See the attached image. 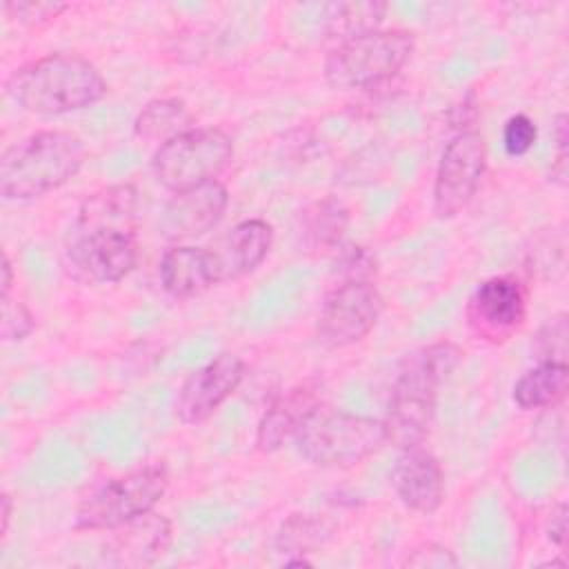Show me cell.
<instances>
[{"label":"cell","mask_w":569,"mask_h":569,"mask_svg":"<svg viewBox=\"0 0 569 569\" xmlns=\"http://www.w3.org/2000/svg\"><path fill=\"white\" fill-rule=\"evenodd\" d=\"M458 360L460 349L451 342H436L407 353L382 420L387 442L402 451L425 440L433 418L438 387L456 369Z\"/></svg>","instance_id":"6da1fadb"},{"label":"cell","mask_w":569,"mask_h":569,"mask_svg":"<svg viewBox=\"0 0 569 569\" xmlns=\"http://www.w3.org/2000/svg\"><path fill=\"white\" fill-rule=\"evenodd\" d=\"M7 93L29 113L60 116L102 100L107 82L89 60L51 53L16 69L7 80Z\"/></svg>","instance_id":"7a4b0ae2"},{"label":"cell","mask_w":569,"mask_h":569,"mask_svg":"<svg viewBox=\"0 0 569 569\" xmlns=\"http://www.w3.org/2000/svg\"><path fill=\"white\" fill-rule=\"evenodd\" d=\"M84 162V144L71 131L47 129L11 144L0 158L4 200H31L71 180Z\"/></svg>","instance_id":"3957f363"},{"label":"cell","mask_w":569,"mask_h":569,"mask_svg":"<svg viewBox=\"0 0 569 569\" xmlns=\"http://www.w3.org/2000/svg\"><path fill=\"white\" fill-rule=\"evenodd\" d=\"M298 451L318 467H353L387 440L382 420L318 407L293 436Z\"/></svg>","instance_id":"277c9868"},{"label":"cell","mask_w":569,"mask_h":569,"mask_svg":"<svg viewBox=\"0 0 569 569\" xmlns=\"http://www.w3.org/2000/svg\"><path fill=\"white\" fill-rule=\"evenodd\" d=\"M413 53V36L400 29H376L338 47L325 60V78L333 89H369L393 78Z\"/></svg>","instance_id":"5b68a950"},{"label":"cell","mask_w":569,"mask_h":569,"mask_svg":"<svg viewBox=\"0 0 569 569\" xmlns=\"http://www.w3.org/2000/svg\"><path fill=\"white\" fill-rule=\"evenodd\" d=\"M233 156L231 138L216 127H191L162 142L151 160L153 173L169 191H187L216 180Z\"/></svg>","instance_id":"8992f818"},{"label":"cell","mask_w":569,"mask_h":569,"mask_svg":"<svg viewBox=\"0 0 569 569\" xmlns=\"http://www.w3.org/2000/svg\"><path fill=\"white\" fill-rule=\"evenodd\" d=\"M169 487V471L164 465H144L120 478L100 485L89 493L78 511L76 527L84 531L116 529L147 511H151Z\"/></svg>","instance_id":"52a82bcc"},{"label":"cell","mask_w":569,"mask_h":569,"mask_svg":"<svg viewBox=\"0 0 569 569\" xmlns=\"http://www.w3.org/2000/svg\"><path fill=\"white\" fill-rule=\"evenodd\" d=\"M485 140L476 131H460L445 147L433 180V213L438 218L458 216L476 196L485 176Z\"/></svg>","instance_id":"ba28073f"},{"label":"cell","mask_w":569,"mask_h":569,"mask_svg":"<svg viewBox=\"0 0 569 569\" xmlns=\"http://www.w3.org/2000/svg\"><path fill=\"white\" fill-rule=\"evenodd\" d=\"M136 231L124 229L76 231L67 249L69 273L87 284L118 282L136 267Z\"/></svg>","instance_id":"9c48e42d"},{"label":"cell","mask_w":569,"mask_h":569,"mask_svg":"<svg viewBox=\"0 0 569 569\" xmlns=\"http://www.w3.org/2000/svg\"><path fill=\"white\" fill-rule=\"evenodd\" d=\"M382 313V296L369 280H347L325 300L318 316V338L327 347L362 340Z\"/></svg>","instance_id":"30bf717a"},{"label":"cell","mask_w":569,"mask_h":569,"mask_svg":"<svg viewBox=\"0 0 569 569\" xmlns=\"http://www.w3.org/2000/svg\"><path fill=\"white\" fill-rule=\"evenodd\" d=\"M527 291L513 276H493L476 287L467 302L471 331L487 342H505L525 322Z\"/></svg>","instance_id":"8fae6325"},{"label":"cell","mask_w":569,"mask_h":569,"mask_svg":"<svg viewBox=\"0 0 569 569\" xmlns=\"http://www.w3.org/2000/svg\"><path fill=\"white\" fill-rule=\"evenodd\" d=\"M244 362L236 353H220L182 382L176 396V416L182 425H200L238 389Z\"/></svg>","instance_id":"7c38bea8"},{"label":"cell","mask_w":569,"mask_h":569,"mask_svg":"<svg viewBox=\"0 0 569 569\" xmlns=\"http://www.w3.org/2000/svg\"><path fill=\"white\" fill-rule=\"evenodd\" d=\"M227 202V189L218 180H211L187 191H178L164 204L158 220V229L169 240L200 236L220 222Z\"/></svg>","instance_id":"4fadbf2b"},{"label":"cell","mask_w":569,"mask_h":569,"mask_svg":"<svg viewBox=\"0 0 569 569\" xmlns=\"http://www.w3.org/2000/svg\"><path fill=\"white\" fill-rule=\"evenodd\" d=\"M104 560L113 567H147L162 558L171 542V522L153 509L111 529Z\"/></svg>","instance_id":"5bb4252c"},{"label":"cell","mask_w":569,"mask_h":569,"mask_svg":"<svg viewBox=\"0 0 569 569\" xmlns=\"http://www.w3.org/2000/svg\"><path fill=\"white\" fill-rule=\"evenodd\" d=\"M391 485L405 507L420 513H433L445 498V476L438 458L418 447L402 449L398 456Z\"/></svg>","instance_id":"9a60e30c"},{"label":"cell","mask_w":569,"mask_h":569,"mask_svg":"<svg viewBox=\"0 0 569 569\" xmlns=\"http://www.w3.org/2000/svg\"><path fill=\"white\" fill-rule=\"evenodd\" d=\"M322 385L318 380H305L282 391L264 411L256 431V447L271 453L284 445L287 438L296 436L305 420L320 407Z\"/></svg>","instance_id":"2e32d148"},{"label":"cell","mask_w":569,"mask_h":569,"mask_svg":"<svg viewBox=\"0 0 569 569\" xmlns=\"http://www.w3.org/2000/svg\"><path fill=\"white\" fill-rule=\"evenodd\" d=\"M273 242V229L262 218H249L238 222L218 244L211 249L218 278L236 280L251 273L269 253Z\"/></svg>","instance_id":"e0dca14e"},{"label":"cell","mask_w":569,"mask_h":569,"mask_svg":"<svg viewBox=\"0 0 569 569\" xmlns=\"http://www.w3.org/2000/svg\"><path fill=\"white\" fill-rule=\"evenodd\" d=\"M160 282L176 298H189L218 284L220 278L211 249L189 244L167 249L160 260Z\"/></svg>","instance_id":"ac0fdd59"},{"label":"cell","mask_w":569,"mask_h":569,"mask_svg":"<svg viewBox=\"0 0 569 569\" xmlns=\"http://www.w3.org/2000/svg\"><path fill=\"white\" fill-rule=\"evenodd\" d=\"M138 209V193L131 184H111L89 196L80 211L76 231L89 229H124L133 231Z\"/></svg>","instance_id":"d6986e66"},{"label":"cell","mask_w":569,"mask_h":569,"mask_svg":"<svg viewBox=\"0 0 569 569\" xmlns=\"http://www.w3.org/2000/svg\"><path fill=\"white\" fill-rule=\"evenodd\" d=\"M569 369L567 362L540 360L525 371L513 385V400L520 409H545L558 405L567 396Z\"/></svg>","instance_id":"ffe728a7"},{"label":"cell","mask_w":569,"mask_h":569,"mask_svg":"<svg viewBox=\"0 0 569 569\" xmlns=\"http://www.w3.org/2000/svg\"><path fill=\"white\" fill-rule=\"evenodd\" d=\"M189 120L191 118L182 100L158 98L140 109V113L133 120V133L142 140H160L162 144L169 138L191 129Z\"/></svg>","instance_id":"44dd1931"},{"label":"cell","mask_w":569,"mask_h":569,"mask_svg":"<svg viewBox=\"0 0 569 569\" xmlns=\"http://www.w3.org/2000/svg\"><path fill=\"white\" fill-rule=\"evenodd\" d=\"M331 533L333 527L325 518L316 513H293L280 525L276 533V549L282 553L302 556L325 547Z\"/></svg>","instance_id":"7402d4cb"},{"label":"cell","mask_w":569,"mask_h":569,"mask_svg":"<svg viewBox=\"0 0 569 569\" xmlns=\"http://www.w3.org/2000/svg\"><path fill=\"white\" fill-rule=\"evenodd\" d=\"M387 7L382 2H338L327 7V33L331 38L349 40L376 31Z\"/></svg>","instance_id":"603a6c76"},{"label":"cell","mask_w":569,"mask_h":569,"mask_svg":"<svg viewBox=\"0 0 569 569\" xmlns=\"http://www.w3.org/2000/svg\"><path fill=\"white\" fill-rule=\"evenodd\" d=\"M302 220H305V236L309 238L311 244L333 247L336 242H340V238L347 231L349 209L336 198H325L313 202L305 211Z\"/></svg>","instance_id":"cb8c5ba5"},{"label":"cell","mask_w":569,"mask_h":569,"mask_svg":"<svg viewBox=\"0 0 569 569\" xmlns=\"http://www.w3.org/2000/svg\"><path fill=\"white\" fill-rule=\"evenodd\" d=\"M36 327L31 311L20 302L2 296V320H0V336L7 342L24 340Z\"/></svg>","instance_id":"d4e9b609"},{"label":"cell","mask_w":569,"mask_h":569,"mask_svg":"<svg viewBox=\"0 0 569 569\" xmlns=\"http://www.w3.org/2000/svg\"><path fill=\"white\" fill-rule=\"evenodd\" d=\"M4 13L9 18H16L20 24L24 27H40L44 22H51L53 18H58L62 11L69 9V4L64 2H4Z\"/></svg>","instance_id":"484cf974"},{"label":"cell","mask_w":569,"mask_h":569,"mask_svg":"<svg viewBox=\"0 0 569 569\" xmlns=\"http://www.w3.org/2000/svg\"><path fill=\"white\" fill-rule=\"evenodd\" d=\"M567 316L558 313L545 322V327L538 333V351L540 360H553V362H565L567 356Z\"/></svg>","instance_id":"4316f807"},{"label":"cell","mask_w":569,"mask_h":569,"mask_svg":"<svg viewBox=\"0 0 569 569\" xmlns=\"http://www.w3.org/2000/svg\"><path fill=\"white\" fill-rule=\"evenodd\" d=\"M538 138V129L533 120L525 113H516L505 122L502 129V147L509 156H525Z\"/></svg>","instance_id":"83f0119b"},{"label":"cell","mask_w":569,"mask_h":569,"mask_svg":"<svg viewBox=\"0 0 569 569\" xmlns=\"http://www.w3.org/2000/svg\"><path fill=\"white\" fill-rule=\"evenodd\" d=\"M405 565L407 567H420V569H425V567L427 569H445V567H456L458 560L447 547L436 545V542H425L407 556Z\"/></svg>","instance_id":"f1b7e54d"},{"label":"cell","mask_w":569,"mask_h":569,"mask_svg":"<svg viewBox=\"0 0 569 569\" xmlns=\"http://www.w3.org/2000/svg\"><path fill=\"white\" fill-rule=\"evenodd\" d=\"M567 142H569L567 116L558 113V118H556V162L551 167V173L560 182H565V176H567Z\"/></svg>","instance_id":"f546056e"},{"label":"cell","mask_w":569,"mask_h":569,"mask_svg":"<svg viewBox=\"0 0 569 569\" xmlns=\"http://www.w3.org/2000/svg\"><path fill=\"white\" fill-rule=\"evenodd\" d=\"M547 533L556 547H560V549L565 547V542H567V502H558L551 509Z\"/></svg>","instance_id":"4dcf8cb0"},{"label":"cell","mask_w":569,"mask_h":569,"mask_svg":"<svg viewBox=\"0 0 569 569\" xmlns=\"http://www.w3.org/2000/svg\"><path fill=\"white\" fill-rule=\"evenodd\" d=\"M0 505H2V511H0V518H2V522H0V533L4 536L7 529H9V520H11V496H9V493H2Z\"/></svg>","instance_id":"1f68e13d"},{"label":"cell","mask_w":569,"mask_h":569,"mask_svg":"<svg viewBox=\"0 0 569 569\" xmlns=\"http://www.w3.org/2000/svg\"><path fill=\"white\" fill-rule=\"evenodd\" d=\"M11 280H13L11 260H9V256L4 253V256H2V296H9V289H11Z\"/></svg>","instance_id":"d6a6232c"},{"label":"cell","mask_w":569,"mask_h":569,"mask_svg":"<svg viewBox=\"0 0 569 569\" xmlns=\"http://www.w3.org/2000/svg\"><path fill=\"white\" fill-rule=\"evenodd\" d=\"M287 567H309L311 562L307 560V558H302V556H298V558H289L287 562H284Z\"/></svg>","instance_id":"836d02e7"}]
</instances>
